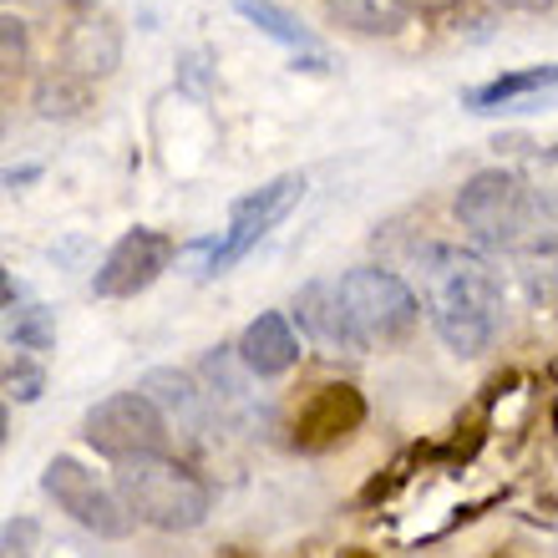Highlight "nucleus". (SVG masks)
<instances>
[{"instance_id":"1","label":"nucleus","mask_w":558,"mask_h":558,"mask_svg":"<svg viewBox=\"0 0 558 558\" xmlns=\"http://www.w3.org/2000/svg\"><path fill=\"white\" fill-rule=\"evenodd\" d=\"M422 284H426V315L437 325V336L447 340V351L477 355L493 345L502 325V284L498 269L487 265L483 254L437 244L422 259Z\"/></svg>"},{"instance_id":"2","label":"nucleus","mask_w":558,"mask_h":558,"mask_svg":"<svg viewBox=\"0 0 558 558\" xmlns=\"http://www.w3.org/2000/svg\"><path fill=\"white\" fill-rule=\"evenodd\" d=\"M118 498L128 502V513L137 523L162 533H193L214 508V493H208L204 477L168 452L118 462Z\"/></svg>"},{"instance_id":"3","label":"nucleus","mask_w":558,"mask_h":558,"mask_svg":"<svg viewBox=\"0 0 558 558\" xmlns=\"http://www.w3.org/2000/svg\"><path fill=\"white\" fill-rule=\"evenodd\" d=\"M457 223L483 244H502V250H538V223L544 208L533 204V193L523 189V178L508 168H483L457 189Z\"/></svg>"},{"instance_id":"4","label":"nucleus","mask_w":558,"mask_h":558,"mask_svg":"<svg viewBox=\"0 0 558 558\" xmlns=\"http://www.w3.org/2000/svg\"><path fill=\"white\" fill-rule=\"evenodd\" d=\"M340 300H345V320L355 330L361 351H386L416 330L422 320V300L412 294V284L391 269H345L340 275Z\"/></svg>"},{"instance_id":"5","label":"nucleus","mask_w":558,"mask_h":558,"mask_svg":"<svg viewBox=\"0 0 558 558\" xmlns=\"http://www.w3.org/2000/svg\"><path fill=\"white\" fill-rule=\"evenodd\" d=\"M310 178L305 173H279L269 178L265 189H254L250 198H239L234 214H229V229L219 234V244L208 250V275H223V269H234L244 254L259 244L265 234H275L279 223L290 219L300 198H305Z\"/></svg>"},{"instance_id":"6","label":"nucleus","mask_w":558,"mask_h":558,"mask_svg":"<svg viewBox=\"0 0 558 558\" xmlns=\"http://www.w3.org/2000/svg\"><path fill=\"white\" fill-rule=\"evenodd\" d=\"M41 493L57 502L72 523L97 533V538H128L137 523V518L128 513V502H122L112 487L97 483V472H87L76 457H51V462H46Z\"/></svg>"},{"instance_id":"7","label":"nucleus","mask_w":558,"mask_h":558,"mask_svg":"<svg viewBox=\"0 0 558 558\" xmlns=\"http://www.w3.org/2000/svg\"><path fill=\"white\" fill-rule=\"evenodd\" d=\"M82 437H87L102 457H112V462H128V457L162 452L168 422H162V412L143 397V391H118V397L97 401L87 412Z\"/></svg>"},{"instance_id":"8","label":"nucleus","mask_w":558,"mask_h":558,"mask_svg":"<svg viewBox=\"0 0 558 558\" xmlns=\"http://www.w3.org/2000/svg\"><path fill=\"white\" fill-rule=\"evenodd\" d=\"M173 254H178V244L162 229H128L107 250L97 275H92V294L97 300H133V294H143L162 269L173 265Z\"/></svg>"},{"instance_id":"9","label":"nucleus","mask_w":558,"mask_h":558,"mask_svg":"<svg viewBox=\"0 0 558 558\" xmlns=\"http://www.w3.org/2000/svg\"><path fill=\"white\" fill-rule=\"evenodd\" d=\"M361 422H366V397L345 381H330L300 401V412H294V447L300 452H330L336 441L361 432Z\"/></svg>"},{"instance_id":"10","label":"nucleus","mask_w":558,"mask_h":558,"mask_svg":"<svg viewBox=\"0 0 558 558\" xmlns=\"http://www.w3.org/2000/svg\"><path fill=\"white\" fill-rule=\"evenodd\" d=\"M462 107L477 118H502V112H538V107H558V61L544 66H518L493 82L462 92Z\"/></svg>"},{"instance_id":"11","label":"nucleus","mask_w":558,"mask_h":558,"mask_svg":"<svg viewBox=\"0 0 558 558\" xmlns=\"http://www.w3.org/2000/svg\"><path fill=\"white\" fill-rule=\"evenodd\" d=\"M234 355H239V366L250 371V376L275 381V376L294 371V361H300V336H294V325L284 320L279 310H265V315H254V320L244 325Z\"/></svg>"},{"instance_id":"12","label":"nucleus","mask_w":558,"mask_h":558,"mask_svg":"<svg viewBox=\"0 0 558 558\" xmlns=\"http://www.w3.org/2000/svg\"><path fill=\"white\" fill-rule=\"evenodd\" d=\"M294 320H300V330H305L320 351H351L361 355V345H355V330L351 320H345V300H340V279H310L305 290L294 294Z\"/></svg>"},{"instance_id":"13","label":"nucleus","mask_w":558,"mask_h":558,"mask_svg":"<svg viewBox=\"0 0 558 558\" xmlns=\"http://www.w3.org/2000/svg\"><path fill=\"white\" fill-rule=\"evenodd\" d=\"M137 391L158 407L168 426H178V432H204V422H208V391H198V381H193L189 371H178V366L147 371Z\"/></svg>"},{"instance_id":"14","label":"nucleus","mask_w":558,"mask_h":558,"mask_svg":"<svg viewBox=\"0 0 558 558\" xmlns=\"http://www.w3.org/2000/svg\"><path fill=\"white\" fill-rule=\"evenodd\" d=\"M234 11L250 21V26H259V36H269V41H279L284 51H294V61L305 66V72H330V57H325V46L310 36L300 21H294L279 0H234Z\"/></svg>"},{"instance_id":"15","label":"nucleus","mask_w":558,"mask_h":558,"mask_svg":"<svg viewBox=\"0 0 558 558\" xmlns=\"http://www.w3.org/2000/svg\"><path fill=\"white\" fill-rule=\"evenodd\" d=\"M118 66V31L97 21V26H76L66 41V72L76 76H102Z\"/></svg>"},{"instance_id":"16","label":"nucleus","mask_w":558,"mask_h":558,"mask_svg":"<svg viewBox=\"0 0 558 558\" xmlns=\"http://www.w3.org/2000/svg\"><path fill=\"white\" fill-rule=\"evenodd\" d=\"M407 15L412 11L401 0H330V21L361 31V36H397Z\"/></svg>"},{"instance_id":"17","label":"nucleus","mask_w":558,"mask_h":558,"mask_svg":"<svg viewBox=\"0 0 558 558\" xmlns=\"http://www.w3.org/2000/svg\"><path fill=\"white\" fill-rule=\"evenodd\" d=\"M5 336L15 351H51L57 345V320L46 305H15L5 310Z\"/></svg>"},{"instance_id":"18","label":"nucleus","mask_w":558,"mask_h":558,"mask_svg":"<svg viewBox=\"0 0 558 558\" xmlns=\"http://www.w3.org/2000/svg\"><path fill=\"white\" fill-rule=\"evenodd\" d=\"M82 107H87V87L72 82V72L46 76L41 87H36V112H41V118H76Z\"/></svg>"},{"instance_id":"19","label":"nucleus","mask_w":558,"mask_h":558,"mask_svg":"<svg viewBox=\"0 0 558 558\" xmlns=\"http://www.w3.org/2000/svg\"><path fill=\"white\" fill-rule=\"evenodd\" d=\"M46 386V371L31 361L26 351H15L11 361H5V397L11 401H36Z\"/></svg>"},{"instance_id":"20","label":"nucleus","mask_w":558,"mask_h":558,"mask_svg":"<svg viewBox=\"0 0 558 558\" xmlns=\"http://www.w3.org/2000/svg\"><path fill=\"white\" fill-rule=\"evenodd\" d=\"M407 11H422V15H441V11H452L457 0H401Z\"/></svg>"},{"instance_id":"21","label":"nucleus","mask_w":558,"mask_h":558,"mask_svg":"<svg viewBox=\"0 0 558 558\" xmlns=\"http://www.w3.org/2000/svg\"><path fill=\"white\" fill-rule=\"evenodd\" d=\"M15 57H21V21L5 15V61H15Z\"/></svg>"},{"instance_id":"22","label":"nucleus","mask_w":558,"mask_h":558,"mask_svg":"<svg viewBox=\"0 0 558 558\" xmlns=\"http://www.w3.org/2000/svg\"><path fill=\"white\" fill-rule=\"evenodd\" d=\"M502 5H513V11H548L554 0H502Z\"/></svg>"},{"instance_id":"23","label":"nucleus","mask_w":558,"mask_h":558,"mask_svg":"<svg viewBox=\"0 0 558 558\" xmlns=\"http://www.w3.org/2000/svg\"><path fill=\"white\" fill-rule=\"evenodd\" d=\"M340 558H366V548H351V554H340Z\"/></svg>"},{"instance_id":"24","label":"nucleus","mask_w":558,"mask_h":558,"mask_svg":"<svg viewBox=\"0 0 558 558\" xmlns=\"http://www.w3.org/2000/svg\"><path fill=\"white\" fill-rule=\"evenodd\" d=\"M554 158H558V147H554Z\"/></svg>"}]
</instances>
